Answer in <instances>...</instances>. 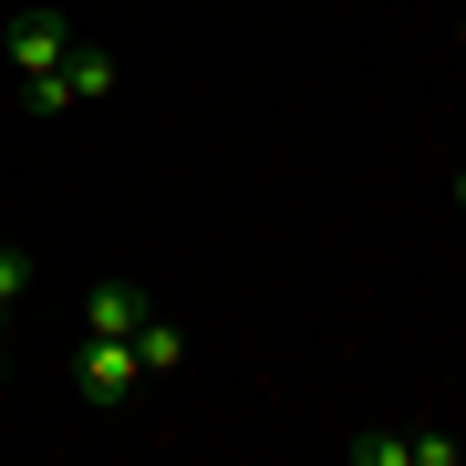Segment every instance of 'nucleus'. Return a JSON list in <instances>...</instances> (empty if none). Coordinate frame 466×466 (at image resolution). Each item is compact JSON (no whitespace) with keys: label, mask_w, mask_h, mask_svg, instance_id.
<instances>
[{"label":"nucleus","mask_w":466,"mask_h":466,"mask_svg":"<svg viewBox=\"0 0 466 466\" xmlns=\"http://www.w3.org/2000/svg\"><path fill=\"white\" fill-rule=\"evenodd\" d=\"M135 363H146V373H177V363H187V332H177L167 311H146V321H135Z\"/></svg>","instance_id":"obj_6"},{"label":"nucleus","mask_w":466,"mask_h":466,"mask_svg":"<svg viewBox=\"0 0 466 466\" xmlns=\"http://www.w3.org/2000/svg\"><path fill=\"white\" fill-rule=\"evenodd\" d=\"M0 363H11V352H0Z\"/></svg>","instance_id":"obj_9"},{"label":"nucleus","mask_w":466,"mask_h":466,"mask_svg":"<svg viewBox=\"0 0 466 466\" xmlns=\"http://www.w3.org/2000/svg\"><path fill=\"white\" fill-rule=\"evenodd\" d=\"M115 84H125L115 52H104V42H73L52 73H32V84H21V115H73V104H104Z\"/></svg>","instance_id":"obj_1"},{"label":"nucleus","mask_w":466,"mask_h":466,"mask_svg":"<svg viewBox=\"0 0 466 466\" xmlns=\"http://www.w3.org/2000/svg\"><path fill=\"white\" fill-rule=\"evenodd\" d=\"M73 42H84V32H73L63 11H21V21H11V73L32 84V73H52V63H63Z\"/></svg>","instance_id":"obj_4"},{"label":"nucleus","mask_w":466,"mask_h":466,"mask_svg":"<svg viewBox=\"0 0 466 466\" xmlns=\"http://www.w3.org/2000/svg\"><path fill=\"white\" fill-rule=\"evenodd\" d=\"M456 208H466V167H456Z\"/></svg>","instance_id":"obj_8"},{"label":"nucleus","mask_w":466,"mask_h":466,"mask_svg":"<svg viewBox=\"0 0 466 466\" xmlns=\"http://www.w3.org/2000/svg\"><path fill=\"white\" fill-rule=\"evenodd\" d=\"M342 456L352 466H456L466 446L456 435H394V425H373V435H342Z\"/></svg>","instance_id":"obj_3"},{"label":"nucleus","mask_w":466,"mask_h":466,"mask_svg":"<svg viewBox=\"0 0 466 466\" xmlns=\"http://www.w3.org/2000/svg\"><path fill=\"white\" fill-rule=\"evenodd\" d=\"M135 321H146V290H135V280H104V290L84 300V332H125V342H135Z\"/></svg>","instance_id":"obj_5"},{"label":"nucleus","mask_w":466,"mask_h":466,"mask_svg":"<svg viewBox=\"0 0 466 466\" xmlns=\"http://www.w3.org/2000/svg\"><path fill=\"white\" fill-rule=\"evenodd\" d=\"M135 383H146V363H135L125 332H84V352H73V394L94 404V415H125Z\"/></svg>","instance_id":"obj_2"},{"label":"nucleus","mask_w":466,"mask_h":466,"mask_svg":"<svg viewBox=\"0 0 466 466\" xmlns=\"http://www.w3.org/2000/svg\"><path fill=\"white\" fill-rule=\"evenodd\" d=\"M21 290H32V249H11V238H0V311H11Z\"/></svg>","instance_id":"obj_7"}]
</instances>
